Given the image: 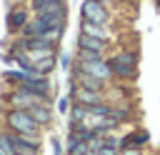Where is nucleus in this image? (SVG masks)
Listing matches in <instances>:
<instances>
[{"mask_svg":"<svg viewBox=\"0 0 160 155\" xmlns=\"http://www.w3.org/2000/svg\"><path fill=\"white\" fill-rule=\"evenodd\" d=\"M82 35H90V38H98V40H105V38H108V32H105L100 25L88 22V20H85V25H82Z\"/></svg>","mask_w":160,"mask_h":155,"instance_id":"nucleus-11","label":"nucleus"},{"mask_svg":"<svg viewBox=\"0 0 160 155\" xmlns=\"http://www.w3.org/2000/svg\"><path fill=\"white\" fill-rule=\"evenodd\" d=\"M105 40H98V38H90V35H80V50H92V52H102V45Z\"/></svg>","mask_w":160,"mask_h":155,"instance_id":"nucleus-9","label":"nucleus"},{"mask_svg":"<svg viewBox=\"0 0 160 155\" xmlns=\"http://www.w3.org/2000/svg\"><path fill=\"white\" fill-rule=\"evenodd\" d=\"M122 155H140V152H138V150H125Z\"/></svg>","mask_w":160,"mask_h":155,"instance_id":"nucleus-18","label":"nucleus"},{"mask_svg":"<svg viewBox=\"0 0 160 155\" xmlns=\"http://www.w3.org/2000/svg\"><path fill=\"white\" fill-rule=\"evenodd\" d=\"M10 100H12V105H22V108H30V102H45L42 98H38V95H32V92H25V90L15 92Z\"/></svg>","mask_w":160,"mask_h":155,"instance_id":"nucleus-8","label":"nucleus"},{"mask_svg":"<svg viewBox=\"0 0 160 155\" xmlns=\"http://www.w3.org/2000/svg\"><path fill=\"white\" fill-rule=\"evenodd\" d=\"M8 25H10V30H20V28H25V12H22V10H12L10 18H8Z\"/></svg>","mask_w":160,"mask_h":155,"instance_id":"nucleus-13","label":"nucleus"},{"mask_svg":"<svg viewBox=\"0 0 160 155\" xmlns=\"http://www.w3.org/2000/svg\"><path fill=\"white\" fill-rule=\"evenodd\" d=\"M158 5H160V0H158Z\"/></svg>","mask_w":160,"mask_h":155,"instance_id":"nucleus-19","label":"nucleus"},{"mask_svg":"<svg viewBox=\"0 0 160 155\" xmlns=\"http://www.w3.org/2000/svg\"><path fill=\"white\" fill-rule=\"evenodd\" d=\"M10 140H12V148H15L18 155H32L35 152V145L28 142L25 138H10Z\"/></svg>","mask_w":160,"mask_h":155,"instance_id":"nucleus-10","label":"nucleus"},{"mask_svg":"<svg viewBox=\"0 0 160 155\" xmlns=\"http://www.w3.org/2000/svg\"><path fill=\"white\" fill-rule=\"evenodd\" d=\"M32 10L38 15H45V12H65L62 10V0H32Z\"/></svg>","mask_w":160,"mask_h":155,"instance_id":"nucleus-6","label":"nucleus"},{"mask_svg":"<svg viewBox=\"0 0 160 155\" xmlns=\"http://www.w3.org/2000/svg\"><path fill=\"white\" fill-rule=\"evenodd\" d=\"M118 152V142L115 140H105L102 148H100V155H115Z\"/></svg>","mask_w":160,"mask_h":155,"instance_id":"nucleus-17","label":"nucleus"},{"mask_svg":"<svg viewBox=\"0 0 160 155\" xmlns=\"http://www.w3.org/2000/svg\"><path fill=\"white\" fill-rule=\"evenodd\" d=\"M0 155H18L15 148H12L10 135H2V132H0Z\"/></svg>","mask_w":160,"mask_h":155,"instance_id":"nucleus-16","label":"nucleus"},{"mask_svg":"<svg viewBox=\"0 0 160 155\" xmlns=\"http://www.w3.org/2000/svg\"><path fill=\"white\" fill-rule=\"evenodd\" d=\"M80 70L85 72V75H90V78H95V80H105L112 70H110V65H105L102 60H90V62H80Z\"/></svg>","mask_w":160,"mask_h":155,"instance_id":"nucleus-5","label":"nucleus"},{"mask_svg":"<svg viewBox=\"0 0 160 155\" xmlns=\"http://www.w3.org/2000/svg\"><path fill=\"white\" fill-rule=\"evenodd\" d=\"M108 65H110V70H112L115 75H120V78H132V75H135V58L128 55V52L115 55Z\"/></svg>","mask_w":160,"mask_h":155,"instance_id":"nucleus-2","label":"nucleus"},{"mask_svg":"<svg viewBox=\"0 0 160 155\" xmlns=\"http://www.w3.org/2000/svg\"><path fill=\"white\" fill-rule=\"evenodd\" d=\"M8 122H10V128H12L15 132H20V135H35V132H38V120H35L28 110H12V112L8 115Z\"/></svg>","mask_w":160,"mask_h":155,"instance_id":"nucleus-1","label":"nucleus"},{"mask_svg":"<svg viewBox=\"0 0 160 155\" xmlns=\"http://www.w3.org/2000/svg\"><path fill=\"white\" fill-rule=\"evenodd\" d=\"M75 98H78V102H80V105H85V108H90V105H98V102H100L98 90H90V88H78V90H75Z\"/></svg>","mask_w":160,"mask_h":155,"instance_id":"nucleus-7","label":"nucleus"},{"mask_svg":"<svg viewBox=\"0 0 160 155\" xmlns=\"http://www.w3.org/2000/svg\"><path fill=\"white\" fill-rule=\"evenodd\" d=\"M28 112H30L38 122H50V110H48L45 105H30Z\"/></svg>","mask_w":160,"mask_h":155,"instance_id":"nucleus-12","label":"nucleus"},{"mask_svg":"<svg viewBox=\"0 0 160 155\" xmlns=\"http://www.w3.org/2000/svg\"><path fill=\"white\" fill-rule=\"evenodd\" d=\"M82 18H85L88 22H95V25L108 22V12H105V8H102L98 0H85V5H82Z\"/></svg>","mask_w":160,"mask_h":155,"instance_id":"nucleus-4","label":"nucleus"},{"mask_svg":"<svg viewBox=\"0 0 160 155\" xmlns=\"http://www.w3.org/2000/svg\"><path fill=\"white\" fill-rule=\"evenodd\" d=\"M20 88H22L25 92H32V95L42 98V100H48V92H50V85H48L40 75H25V80L20 82Z\"/></svg>","mask_w":160,"mask_h":155,"instance_id":"nucleus-3","label":"nucleus"},{"mask_svg":"<svg viewBox=\"0 0 160 155\" xmlns=\"http://www.w3.org/2000/svg\"><path fill=\"white\" fill-rule=\"evenodd\" d=\"M142 142H148V132H132V135H128L125 140H122V145L125 148H138V145H142Z\"/></svg>","mask_w":160,"mask_h":155,"instance_id":"nucleus-14","label":"nucleus"},{"mask_svg":"<svg viewBox=\"0 0 160 155\" xmlns=\"http://www.w3.org/2000/svg\"><path fill=\"white\" fill-rule=\"evenodd\" d=\"M85 152H90V145L82 142V140L70 138V155H85Z\"/></svg>","mask_w":160,"mask_h":155,"instance_id":"nucleus-15","label":"nucleus"}]
</instances>
